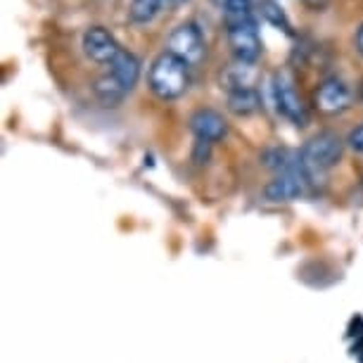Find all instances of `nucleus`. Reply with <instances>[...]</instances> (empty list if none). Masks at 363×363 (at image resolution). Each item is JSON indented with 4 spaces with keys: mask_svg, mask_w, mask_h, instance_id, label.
<instances>
[{
    "mask_svg": "<svg viewBox=\"0 0 363 363\" xmlns=\"http://www.w3.org/2000/svg\"><path fill=\"white\" fill-rule=\"evenodd\" d=\"M81 48H84L86 57L98 65H109L121 52L116 38L105 26H88L84 31V38H81Z\"/></svg>",
    "mask_w": 363,
    "mask_h": 363,
    "instance_id": "6",
    "label": "nucleus"
},
{
    "mask_svg": "<svg viewBox=\"0 0 363 363\" xmlns=\"http://www.w3.org/2000/svg\"><path fill=\"white\" fill-rule=\"evenodd\" d=\"M147 86L160 100H176L190 86V65L178 55L164 50L147 74Z\"/></svg>",
    "mask_w": 363,
    "mask_h": 363,
    "instance_id": "1",
    "label": "nucleus"
},
{
    "mask_svg": "<svg viewBox=\"0 0 363 363\" xmlns=\"http://www.w3.org/2000/svg\"><path fill=\"white\" fill-rule=\"evenodd\" d=\"M107 67H109V74L119 81V86L124 88L126 93H131L140 79V60L135 57L133 52L121 50Z\"/></svg>",
    "mask_w": 363,
    "mask_h": 363,
    "instance_id": "10",
    "label": "nucleus"
},
{
    "mask_svg": "<svg viewBox=\"0 0 363 363\" xmlns=\"http://www.w3.org/2000/svg\"><path fill=\"white\" fill-rule=\"evenodd\" d=\"M306 178L301 171H287V174H278L269 186L264 188V197L269 202H292L299 200L306 193Z\"/></svg>",
    "mask_w": 363,
    "mask_h": 363,
    "instance_id": "8",
    "label": "nucleus"
},
{
    "mask_svg": "<svg viewBox=\"0 0 363 363\" xmlns=\"http://www.w3.org/2000/svg\"><path fill=\"white\" fill-rule=\"evenodd\" d=\"M225 105L235 116H250L262 109V98L257 88H230L225 91Z\"/></svg>",
    "mask_w": 363,
    "mask_h": 363,
    "instance_id": "11",
    "label": "nucleus"
},
{
    "mask_svg": "<svg viewBox=\"0 0 363 363\" xmlns=\"http://www.w3.org/2000/svg\"><path fill=\"white\" fill-rule=\"evenodd\" d=\"M167 50L178 55L181 60H186L190 67L200 65L204 52H207V43L200 31V26L193 22H183L178 24L167 38Z\"/></svg>",
    "mask_w": 363,
    "mask_h": 363,
    "instance_id": "3",
    "label": "nucleus"
},
{
    "mask_svg": "<svg viewBox=\"0 0 363 363\" xmlns=\"http://www.w3.org/2000/svg\"><path fill=\"white\" fill-rule=\"evenodd\" d=\"M160 3H162V10H174L183 3V0H160Z\"/></svg>",
    "mask_w": 363,
    "mask_h": 363,
    "instance_id": "18",
    "label": "nucleus"
},
{
    "mask_svg": "<svg viewBox=\"0 0 363 363\" xmlns=\"http://www.w3.org/2000/svg\"><path fill=\"white\" fill-rule=\"evenodd\" d=\"M190 131L195 133L197 140L204 143H218L225 138L228 133V124L216 109H197V112L190 116Z\"/></svg>",
    "mask_w": 363,
    "mask_h": 363,
    "instance_id": "9",
    "label": "nucleus"
},
{
    "mask_svg": "<svg viewBox=\"0 0 363 363\" xmlns=\"http://www.w3.org/2000/svg\"><path fill=\"white\" fill-rule=\"evenodd\" d=\"M259 15H262L266 22L271 26H276V29L285 31V33H292V26H290V19H287L285 10L280 8L276 0H259Z\"/></svg>",
    "mask_w": 363,
    "mask_h": 363,
    "instance_id": "13",
    "label": "nucleus"
},
{
    "mask_svg": "<svg viewBox=\"0 0 363 363\" xmlns=\"http://www.w3.org/2000/svg\"><path fill=\"white\" fill-rule=\"evenodd\" d=\"M228 29V45L230 52L238 62H250L255 65L262 55V38H259L255 17L252 19H242V22H230L225 24Z\"/></svg>",
    "mask_w": 363,
    "mask_h": 363,
    "instance_id": "5",
    "label": "nucleus"
},
{
    "mask_svg": "<svg viewBox=\"0 0 363 363\" xmlns=\"http://www.w3.org/2000/svg\"><path fill=\"white\" fill-rule=\"evenodd\" d=\"M347 143H349V147H352L354 152H361L363 155V124L352 128V133H349Z\"/></svg>",
    "mask_w": 363,
    "mask_h": 363,
    "instance_id": "16",
    "label": "nucleus"
},
{
    "mask_svg": "<svg viewBox=\"0 0 363 363\" xmlns=\"http://www.w3.org/2000/svg\"><path fill=\"white\" fill-rule=\"evenodd\" d=\"M162 10L160 0H133L131 3V22L135 24H147L157 17V12Z\"/></svg>",
    "mask_w": 363,
    "mask_h": 363,
    "instance_id": "15",
    "label": "nucleus"
},
{
    "mask_svg": "<svg viewBox=\"0 0 363 363\" xmlns=\"http://www.w3.org/2000/svg\"><path fill=\"white\" fill-rule=\"evenodd\" d=\"M306 5H309V8H316V10H320L323 8V5L328 3V0H304Z\"/></svg>",
    "mask_w": 363,
    "mask_h": 363,
    "instance_id": "19",
    "label": "nucleus"
},
{
    "mask_svg": "<svg viewBox=\"0 0 363 363\" xmlns=\"http://www.w3.org/2000/svg\"><path fill=\"white\" fill-rule=\"evenodd\" d=\"M342 140L330 131L316 133L299 150V169L309 183H318L342 160Z\"/></svg>",
    "mask_w": 363,
    "mask_h": 363,
    "instance_id": "2",
    "label": "nucleus"
},
{
    "mask_svg": "<svg viewBox=\"0 0 363 363\" xmlns=\"http://www.w3.org/2000/svg\"><path fill=\"white\" fill-rule=\"evenodd\" d=\"M273 100H276L278 112L287 121H292L294 126H306L309 114H306L304 102H301L294 81L287 72H276V77H273Z\"/></svg>",
    "mask_w": 363,
    "mask_h": 363,
    "instance_id": "4",
    "label": "nucleus"
},
{
    "mask_svg": "<svg viewBox=\"0 0 363 363\" xmlns=\"http://www.w3.org/2000/svg\"><path fill=\"white\" fill-rule=\"evenodd\" d=\"M262 164L266 169L276 171V174H287V171H301L299 169V152L292 155L285 147H269L264 150Z\"/></svg>",
    "mask_w": 363,
    "mask_h": 363,
    "instance_id": "12",
    "label": "nucleus"
},
{
    "mask_svg": "<svg viewBox=\"0 0 363 363\" xmlns=\"http://www.w3.org/2000/svg\"><path fill=\"white\" fill-rule=\"evenodd\" d=\"M95 95H98L105 105H114V102H119L121 98H124L126 91L119 86V81L107 72L105 77H100L98 81H95Z\"/></svg>",
    "mask_w": 363,
    "mask_h": 363,
    "instance_id": "14",
    "label": "nucleus"
},
{
    "mask_svg": "<svg viewBox=\"0 0 363 363\" xmlns=\"http://www.w3.org/2000/svg\"><path fill=\"white\" fill-rule=\"evenodd\" d=\"M354 43H356V50L363 55V24L356 29V36H354Z\"/></svg>",
    "mask_w": 363,
    "mask_h": 363,
    "instance_id": "17",
    "label": "nucleus"
},
{
    "mask_svg": "<svg viewBox=\"0 0 363 363\" xmlns=\"http://www.w3.org/2000/svg\"><path fill=\"white\" fill-rule=\"evenodd\" d=\"M313 100H316V107L323 114H342L352 105V91H349V86L345 81L325 79L323 84L316 88Z\"/></svg>",
    "mask_w": 363,
    "mask_h": 363,
    "instance_id": "7",
    "label": "nucleus"
}]
</instances>
